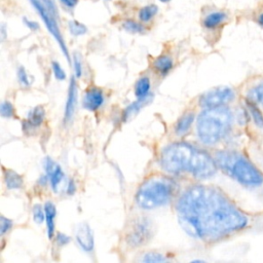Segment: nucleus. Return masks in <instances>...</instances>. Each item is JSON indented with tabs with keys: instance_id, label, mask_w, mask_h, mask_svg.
<instances>
[{
	"instance_id": "nucleus-10",
	"label": "nucleus",
	"mask_w": 263,
	"mask_h": 263,
	"mask_svg": "<svg viewBox=\"0 0 263 263\" xmlns=\"http://www.w3.org/2000/svg\"><path fill=\"white\" fill-rule=\"evenodd\" d=\"M43 166L46 173V176L48 177V181L50 183L51 188L57 191L60 183L62 182L64 178V173L62 167L53 161L50 157H45L43 160Z\"/></svg>"
},
{
	"instance_id": "nucleus-25",
	"label": "nucleus",
	"mask_w": 263,
	"mask_h": 263,
	"mask_svg": "<svg viewBox=\"0 0 263 263\" xmlns=\"http://www.w3.org/2000/svg\"><path fill=\"white\" fill-rule=\"evenodd\" d=\"M143 262H165L166 258L164 256H162L159 253H155V252H149L146 253L142 259Z\"/></svg>"
},
{
	"instance_id": "nucleus-8",
	"label": "nucleus",
	"mask_w": 263,
	"mask_h": 263,
	"mask_svg": "<svg viewBox=\"0 0 263 263\" xmlns=\"http://www.w3.org/2000/svg\"><path fill=\"white\" fill-rule=\"evenodd\" d=\"M234 98V92L231 88L226 86L216 87L200 97V105L203 108H213L224 106Z\"/></svg>"
},
{
	"instance_id": "nucleus-28",
	"label": "nucleus",
	"mask_w": 263,
	"mask_h": 263,
	"mask_svg": "<svg viewBox=\"0 0 263 263\" xmlns=\"http://www.w3.org/2000/svg\"><path fill=\"white\" fill-rule=\"evenodd\" d=\"M73 69L75 72L76 77H80L82 74V61L78 53L73 55Z\"/></svg>"
},
{
	"instance_id": "nucleus-41",
	"label": "nucleus",
	"mask_w": 263,
	"mask_h": 263,
	"mask_svg": "<svg viewBox=\"0 0 263 263\" xmlns=\"http://www.w3.org/2000/svg\"><path fill=\"white\" fill-rule=\"evenodd\" d=\"M106 1H109V0H106Z\"/></svg>"
},
{
	"instance_id": "nucleus-20",
	"label": "nucleus",
	"mask_w": 263,
	"mask_h": 263,
	"mask_svg": "<svg viewBox=\"0 0 263 263\" xmlns=\"http://www.w3.org/2000/svg\"><path fill=\"white\" fill-rule=\"evenodd\" d=\"M148 100H149V97H145V98H141V99H138V101L134 102L133 104L128 105L126 107V109L124 110V114H123V119L124 120H128L129 118H132L134 115H136L140 110L141 108L148 103Z\"/></svg>"
},
{
	"instance_id": "nucleus-35",
	"label": "nucleus",
	"mask_w": 263,
	"mask_h": 263,
	"mask_svg": "<svg viewBox=\"0 0 263 263\" xmlns=\"http://www.w3.org/2000/svg\"><path fill=\"white\" fill-rule=\"evenodd\" d=\"M69 241H70V237L68 235H66L62 232H59L57 234V243L59 246H65L67 243H69Z\"/></svg>"
},
{
	"instance_id": "nucleus-3",
	"label": "nucleus",
	"mask_w": 263,
	"mask_h": 263,
	"mask_svg": "<svg viewBox=\"0 0 263 263\" xmlns=\"http://www.w3.org/2000/svg\"><path fill=\"white\" fill-rule=\"evenodd\" d=\"M231 122L232 113L227 107L205 108L197 117V137L205 145L216 144L227 134Z\"/></svg>"
},
{
	"instance_id": "nucleus-37",
	"label": "nucleus",
	"mask_w": 263,
	"mask_h": 263,
	"mask_svg": "<svg viewBox=\"0 0 263 263\" xmlns=\"http://www.w3.org/2000/svg\"><path fill=\"white\" fill-rule=\"evenodd\" d=\"M75 191H76V185H75L74 181L73 180H69L68 185H67V193L72 195V194L75 193Z\"/></svg>"
},
{
	"instance_id": "nucleus-17",
	"label": "nucleus",
	"mask_w": 263,
	"mask_h": 263,
	"mask_svg": "<svg viewBox=\"0 0 263 263\" xmlns=\"http://www.w3.org/2000/svg\"><path fill=\"white\" fill-rule=\"evenodd\" d=\"M173 60L171 59V57L166 55V54H162L157 57L153 63L152 66L154 68L155 71H157L160 75H165L167 74L172 68H173Z\"/></svg>"
},
{
	"instance_id": "nucleus-14",
	"label": "nucleus",
	"mask_w": 263,
	"mask_h": 263,
	"mask_svg": "<svg viewBox=\"0 0 263 263\" xmlns=\"http://www.w3.org/2000/svg\"><path fill=\"white\" fill-rule=\"evenodd\" d=\"M228 18V15L223 10H214L205 14L202 18V26L208 30H214L224 24Z\"/></svg>"
},
{
	"instance_id": "nucleus-2",
	"label": "nucleus",
	"mask_w": 263,
	"mask_h": 263,
	"mask_svg": "<svg viewBox=\"0 0 263 263\" xmlns=\"http://www.w3.org/2000/svg\"><path fill=\"white\" fill-rule=\"evenodd\" d=\"M160 165L167 173H188L199 179L210 178L217 172L216 161L206 152L184 142L164 147L160 153Z\"/></svg>"
},
{
	"instance_id": "nucleus-16",
	"label": "nucleus",
	"mask_w": 263,
	"mask_h": 263,
	"mask_svg": "<svg viewBox=\"0 0 263 263\" xmlns=\"http://www.w3.org/2000/svg\"><path fill=\"white\" fill-rule=\"evenodd\" d=\"M193 120H194L193 112L184 113L176 123V126H175L176 134L180 137L186 135L188 133V130L190 129Z\"/></svg>"
},
{
	"instance_id": "nucleus-34",
	"label": "nucleus",
	"mask_w": 263,
	"mask_h": 263,
	"mask_svg": "<svg viewBox=\"0 0 263 263\" xmlns=\"http://www.w3.org/2000/svg\"><path fill=\"white\" fill-rule=\"evenodd\" d=\"M23 22H24V24L26 25V27L28 28V29H30L31 31H37V30H39V24L37 23V22H35V21H32V20H29L28 17H23Z\"/></svg>"
},
{
	"instance_id": "nucleus-11",
	"label": "nucleus",
	"mask_w": 263,
	"mask_h": 263,
	"mask_svg": "<svg viewBox=\"0 0 263 263\" xmlns=\"http://www.w3.org/2000/svg\"><path fill=\"white\" fill-rule=\"evenodd\" d=\"M77 84L74 79V77L71 78L69 88H68V95H67V101L65 105V110H64V122L68 123L72 120L74 113H75V108L77 104Z\"/></svg>"
},
{
	"instance_id": "nucleus-38",
	"label": "nucleus",
	"mask_w": 263,
	"mask_h": 263,
	"mask_svg": "<svg viewBox=\"0 0 263 263\" xmlns=\"http://www.w3.org/2000/svg\"><path fill=\"white\" fill-rule=\"evenodd\" d=\"M0 32H1V39L4 40V39L6 38V26H5V24H2V25H1Z\"/></svg>"
},
{
	"instance_id": "nucleus-18",
	"label": "nucleus",
	"mask_w": 263,
	"mask_h": 263,
	"mask_svg": "<svg viewBox=\"0 0 263 263\" xmlns=\"http://www.w3.org/2000/svg\"><path fill=\"white\" fill-rule=\"evenodd\" d=\"M157 12H158V6L154 3H150L139 9L138 18L141 23L147 24L155 17Z\"/></svg>"
},
{
	"instance_id": "nucleus-21",
	"label": "nucleus",
	"mask_w": 263,
	"mask_h": 263,
	"mask_svg": "<svg viewBox=\"0 0 263 263\" xmlns=\"http://www.w3.org/2000/svg\"><path fill=\"white\" fill-rule=\"evenodd\" d=\"M150 87H151V84H150V79L146 76L144 77H141L137 83H136V86H135V93L137 96L138 99H141V98H145L149 95V91H150Z\"/></svg>"
},
{
	"instance_id": "nucleus-4",
	"label": "nucleus",
	"mask_w": 263,
	"mask_h": 263,
	"mask_svg": "<svg viewBox=\"0 0 263 263\" xmlns=\"http://www.w3.org/2000/svg\"><path fill=\"white\" fill-rule=\"evenodd\" d=\"M177 183L166 177H152L146 180L138 189L136 202L144 210H152L165 205L175 195Z\"/></svg>"
},
{
	"instance_id": "nucleus-31",
	"label": "nucleus",
	"mask_w": 263,
	"mask_h": 263,
	"mask_svg": "<svg viewBox=\"0 0 263 263\" xmlns=\"http://www.w3.org/2000/svg\"><path fill=\"white\" fill-rule=\"evenodd\" d=\"M249 107H250L251 114H252L253 119L256 122V124H258L260 126H263V116L261 115V112L254 105H250Z\"/></svg>"
},
{
	"instance_id": "nucleus-5",
	"label": "nucleus",
	"mask_w": 263,
	"mask_h": 263,
	"mask_svg": "<svg viewBox=\"0 0 263 263\" xmlns=\"http://www.w3.org/2000/svg\"><path fill=\"white\" fill-rule=\"evenodd\" d=\"M215 161L221 168L243 185L258 186L263 182L262 174L242 156L230 152H219Z\"/></svg>"
},
{
	"instance_id": "nucleus-39",
	"label": "nucleus",
	"mask_w": 263,
	"mask_h": 263,
	"mask_svg": "<svg viewBox=\"0 0 263 263\" xmlns=\"http://www.w3.org/2000/svg\"><path fill=\"white\" fill-rule=\"evenodd\" d=\"M257 22H258V24H259L261 27H263V12H261V13L258 15Z\"/></svg>"
},
{
	"instance_id": "nucleus-29",
	"label": "nucleus",
	"mask_w": 263,
	"mask_h": 263,
	"mask_svg": "<svg viewBox=\"0 0 263 263\" xmlns=\"http://www.w3.org/2000/svg\"><path fill=\"white\" fill-rule=\"evenodd\" d=\"M51 67H52V71H53V74H54V77L58 79V80H64L66 78V74L63 70V68L61 67V65L53 61L51 63Z\"/></svg>"
},
{
	"instance_id": "nucleus-30",
	"label": "nucleus",
	"mask_w": 263,
	"mask_h": 263,
	"mask_svg": "<svg viewBox=\"0 0 263 263\" xmlns=\"http://www.w3.org/2000/svg\"><path fill=\"white\" fill-rule=\"evenodd\" d=\"M0 234L1 235H4L6 232H8L12 226V221L4 216H1V219H0Z\"/></svg>"
},
{
	"instance_id": "nucleus-9",
	"label": "nucleus",
	"mask_w": 263,
	"mask_h": 263,
	"mask_svg": "<svg viewBox=\"0 0 263 263\" xmlns=\"http://www.w3.org/2000/svg\"><path fill=\"white\" fill-rule=\"evenodd\" d=\"M104 101L105 97L103 90L99 87H90L83 96L82 106L88 111H96L104 104Z\"/></svg>"
},
{
	"instance_id": "nucleus-22",
	"label": "nucleus",
	"mask_w": 263,
	"mask_h": 263,
	"mask_svg": "<svg viewBox=\"0 0 263 263\" xmlns=\"http://www.w3.org/2000/svg\"><path fill=\"white\" fill-rule=\"evenodd\" d=\"M122 28L126 32L132 34H141V33H144L145 31V27L143 26V23H141L140 21L137 22L132 18L124 20L122 23Z\"/></svg>"
},
{
	"instance_id": "nucleus-27",
	"label": "nucleus",
	"mask_w": 263,
	"mask_h": 263,
	"mask_svg": "<svg viewBox=\"0 0 263 263\" xmlns=\"http://www.w3.org/2000/svg\"><path fill=\"white\" fill-rule=\"evenodd\" d=\"M17 78H18L20 83L24 86H30L31 83H32L31 79H30V76H29V74L27 73V71L24 67H20L17 69Z\"/></svg>"
},
{
	"instance_id": "nucleus-36",
	"label": "nucleus",
	"mask_w": 263,
	"mask_h": 263,
	"mask_svg": "<svg viewBox=\"0 0 263 263\" xmlns=\"http://www.w3.org/2000/svg\"><path fill=\"white\" fill-rule=\"evenodd\" d=\"M59 1L67 9L75 8L79 2V0H59Z\"/></svg>"
},
{
	"instance_id": "nucleus-33",
	"label": "nucleus",
	"mask_w": 263,
	"mask_h": 263,
	"mask_svg": "<svg viewBox=\"0 0 263 263\" xmlns=\"http://www.w3.org/2000/svg\"><path fill=\"white\" fill-rule=\"evenodd\" d=\"M42 3L45 5V7L55 16H58V9L54 0H41Z\"/></svg>"
},
{
	"instance_id": "nucleus-15",
	"label": "nucleus",
	"mask_w": 263,
	"mask_h": 263,
	"mask_svg": "<svg viewBox=\"0 0 263 263\" xmlns=\"http://www.w3.org/2000/svg\"><path fill=\"white\" fill-rule=\"evenodd\" d=\"M44 211H45V221H46V227H47V236L49 239H51L54 235V220L57 215V210L54 204L51 201H47L44 204Z\"/></svg>"
},
{
	"instance_id": "nucleus-6",
	"label": "nucleus",
	"mask_w": 263,
	"mask_h": 263,
	"mask_svg": "<svg viewBox=\"0 0 263 263\" xmlns=\"http://www.w3.org/2000/svg\"><path fill=\"white\" fill-rule=\"evenodd\" d=\"M31 5L34 7V9L36 10V12L38 13V15L41 17L43 24L45 25L46 29L48 30V32L51 34V36L54 38V40L57 41V43L59 44L62 52L64 53V55L66 57L67 61L70 63V55H69V51L66 45V42L64 40V37L62 35V32L60 30V26L58 24V16L53 15L46 7L45 5L42 3L41 0H29Z\"/></svg>"
},
{
	"instance_id": "nucleus-32",
	"label": "nucleus",
	"mask_w": 263,
	"mask_h": 263,
	"mask_svg": "<svg viewBox=\"0 0 263 263\" xmlns=\"http://www.w3.org/2000/svg\"><path fill=\"white\" fill-rule=\"evenodd\" d=\"M252 96L258 103H260L263 106V83L259 84L252 90Z\"/></svg>"
},
{
	"instance_id": "nucleus-24",
	"label": "nucleus",
	"mask_w": 263,
	"mask_h": 263,
	"mask_svg": "<svg viewBox=\"0 0 263 263\" xmlns=\"http://www.w3.org/2000/svg\"><path fill=\"white\" fill-rule=\"evenodd\" d=\"M33 219L37 224H41L45 220V211L40 204H35L32 210Z\"/></svg>"
},
{
	"instance_id": "nucleus-1",
	"label": "nucleus",
	"mask_w": 263,
	"mask_h": 263,
	"mask_svg": "<svg viewBox=\"0 0 263 263\" xmlns=\"http://www.w3.org/2000/svg\"><path fill=\"white\" fill-rule=\"evenodd\" d=\"M176 209L181 227L195 238L216 240L248 224L247 217L220 190L204 185L187 188Z\"/></svg>"
},
{
	"instance_id": "nucleus-23",
	"label": "nucleus",
	"mask_w": 263,
	"mask_h": 263,
	"mask_svg": "<svg viewBox=\"0 0 263 263\" xmlns=\"http://www.w3.org/2000/svg\"><path fill=\"white\" fill-rule=\"evenodd\" d=\"M68 28L70 33L73 36H81L84 35L87 32V28L85 25H83L82 23L76 21V20H71L68 23Z\"/></svg>"
},
{
	"instance_id": "nucleus-19",
	"label": "nucleus",
	"mask_w": 263,
	"mask_h": 263,
	"mask_svg": "<svg viewBox=\"0 0 263 263\" xmlns=\"http://www.w3.org/2000/svg\"><path fill=\"white\" fill-rule=\"evenodd\" d=\"M4 183L8 189H20L23 186V178L12 170L4 171Z\"/></svg>"
},
{
	"instance_id": "nucleus-40",
	"label": "nucleus",
	"mask_w": 263,
	"mask_h": 263,
	"mask_svg": "<svg viewBox=\"0 0 263 263\" xmlns=\"http://www.w3.org/2000/svg\"><path fill=\"white\" fill-rule=\"evenodd\" d=\"M158 1H160V2H162V3H168L171 0H158Z\"/></svg>"
},
{
	"instance_id": "nucleus-12",
	"label": "nucleus",
	"mask_w": 263,
	"mask_h": 263,
	"mask_svg": "<svg viewBox=\"0 0 263 263\" xmlns=\"http://www.w3.org/2000/svg\"><path fill=\"white\" fill-rule=\"evenodd\" d=\"M76 241L85 252H90L93 249V235L87 223H81L76 229Z\"/></svg>"
},
{
	"instance_id": "nucleus-7",
	"label": "nucleus",
	"mask_w": 263,
	"mask_h": 263,
	"mask_svg": "<svg viewBox=\"0 0 263 263\" xmlns=\"http://www.w3.org/2000/svg\"><path fill=\"white\" fill-rule=\"evenodd\" d=\"M153 235L152 223L148 218L139 217L133 220L126 234L125 241L130 248H139L151 239Z\"/></svg>"
},
{
	"instance_id": "nucleus-13",
	"label": "nucleus",
	"mask_w": 263,
	"mask_h": 263,
	"mask_svg": "<svg viewBox=\"0 0 263 263\" xmlns=\"http://www.w3.org/2000/svg\"><path fill=\"white\" fill-rule=\"evenodd\" d=\"M44 116H45V111L42 106H37V107L33 108L28 113L27 118L23 122L24 132L29 133V132H33L36 128H38L41 125V123L43 122Z\"/></svg>"
},
{
	"instance_id": "nucleus-26",
	"label": "nucleus",
	"mask_w": 263,
	"mask_h": 263,
	"mask_svg": "<svg viewBox=\"0 0 263 263\" xmlns=\"http://www.w3.org/2000/svg\"><path fill=\"white\" fill-rule=\"evenodd\" d=\"M0 112H1L2 117H5V118H9V117L13 116L14 109H13L12 104L8 101L2 102L1 106H0Z\"/></svg>"
}]
</instances>
